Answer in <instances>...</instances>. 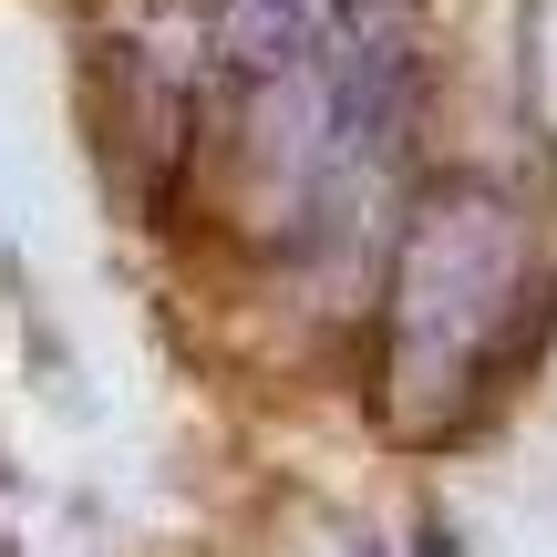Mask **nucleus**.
Here are the masks:
<instances>
[{
	"instance_id": "f257e3e1",
	"label": "nucleus",
	"mask_w": 557,
	"mask_h": 557,
	"mask_svg": "<svg viewBox=\"0 0 557 557\" xmlns=\"http://www.w3.org/2000/svg\"><path fill=\"white\" fill-rule=\"evenodd\" d=\"M517 289H527V227L496 186L423 197L413 238H403V278H393V382L413 403L475 393Z\"/></svg>"
},
{
	"instance_id": "f03ea898",
	"label": "nucleus",
	"mask_w": 557,
	"mask_h": 557,
	"mask_svg": "<svg viewBox=\"0 0 557 557\" xmlns=\"http://www.w3.org/2000/svg\"><path fill=\"white\" fill-rule=\"evenodd\" d=\"M351 11L361 0H218V52L238 62L248 83H269V73H289V62H310Z\"/></svg>"
}]
</instances>
